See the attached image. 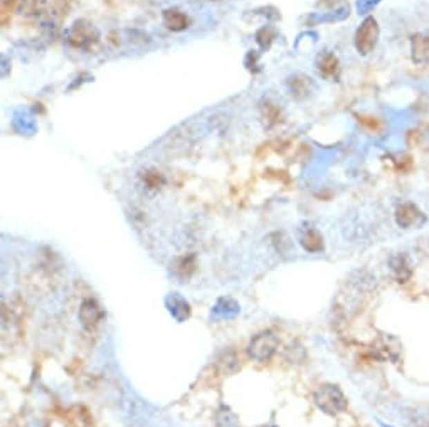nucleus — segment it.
Returning a JSON list of instances; mask_svg holds the SVG:
<instances>
[{
    "label": "nucleus",
    "instance_id": "f257e3e1",
    "mask_svg": "<svg viewBox=\"0 0 429 427\" xmlns=\"http://www.w3.org/2000/svg\"><path fill=\"white\" fill-rule=\"evenodd\" d=\"M315 404L323 414L339 415L347 410V397L342 389L334 383H323L315 392Z\"/></svg>",
    "mask_w": 429,
    "mask_h": 427
},
{
    "label": "nucleus",
    "instance_id": "f03ea898",
    "mask_svg": "<svg viewBox=\"0 0 429 427\" xmlns=\"http://www.w3.org/2000/svg\"><path fill=\"white\" fill-rule=\"evenodd\" d=\"M278 347H280V339L274 335L273 332H261L251 340L249 347H247V353L256 362H268L271 357L276 353Z\"/></svg>",
    "mask_w": 429,
    "mask_h": 427
},
{
    "label": "nucleus",
    "instance_id": "7ed1b4c3",
    "mask_svg": "<svg viewBox=\"0 0 429 427\" xmlns=\"http://www.w3.org/2000/svg\"><path fill=\"white\" fill-rule=\"evenodd\" d=\"M379 24L374 17H367L364 19L361 27L355 32V49L359 50V54L362 56H367V54L372 53L376 49L377 41H379Z\"/></svg>",
    "mask_w": 429,
    "mask_h": 427
},
{
    "label": "nucleus",
    "instance_id": "20e7f679",
    "mask_svg": "<svg viewBox=\"0 0 429 427\" xmlns=\"http://www.w3.org/2000/svg\"><path fill=\"white\" fill-rule=\"evenodd\" d=\"M396 222L401 229H421L428 222V217L412 202H401L396 209Z\"/></svg>",
    "mask_w": 429,
    "mask_h": 427
},
{
    "label": "nucleus",
    "instance_id": "39448f33",
    "mask_svg": "<svg viewBox=\"0 0 429 427\" xmlns=\"http://www.w3.org/2000/svg\"><path fill=\"white\" fill-rule=\"evenodd\" d=\"M98 30L86 21H76L68 32L69 44L79 49H88L98 42Z\"/></svg>",
    "mask_w": 429,
    "mask_h": 427
},
{
    "label": "nucleus",
    "instance_id": "423d86ee",
    "mask_svg": "<svg viewBox=\"0 0 429 427\" xmlns=\"http://www.w3.org/2000/svg\"><path fill=\"white\" fill-rule=\"evenodd\" d=\"M103 316H104V312L102 310V306L98 305V301L88 298V300H84L83 303H81L79 321H81V327H83L84 330H88V332L95 330L99 325V321L103 320Z\"/></svg>",
    "mask_w": 429,
    "mask_h": 427
},
{
    "label": "nucleus",
    "instance_id": "0eeeda50",
    "mask_svg": "<svg viewBox=\"0 0 429 427\" xmlns=\"http://www.w3.org/2000/svg\"><path fill=\"white\" fill-rule=\"evenodd\" d=\"M315 66H316V71H318V75L322 76L323 79H327V81L339 79L340 61L334 53H330V50H323L322 54H318V56H316Z\"/></svg>",
    "mask_w": 429,
    "mask_h": 427
},
{
    "label": "nucleus",
    "instance_id": "6e6552de",
    "mask_svg": "<svg viewBox=\"0 0 429 427\" xmlns=\"http://www.w3.org/2000/svg\"><path fill=\"white\" fill-rule=\"evenodd\" d=\"M411 59L414 64L429 63V29L411 37Z\"/></svg>",
    "mask_w": 429,
    "mask_h": 427
},
{
    "label": "nucleus",
    "instance_id": "1a4fd4ad",
    "mask_svg": "<svg viewBox=\"0 0 429 427\" xmlns=\"http://www.w3.org/2000/svg\"><path fill=\"white\" fill-rule=\"evenodd\" d=\"M390 271L397 283H406L412 274V264L409 256L406 252H397L396 256L390 258Z\"/></svg>",
    "mask_w": 429,
    "mask_h": 427
},
{
    "label": "nucleus",
    "instance_id": "9d476101",
    "mask_svg": "<svg viewBox=\"0 0 429 427\" xmlns=\"http://www.w3.org/2000/svg\"><path fill=\"white\" fill-rule=\"evenodd\" d=\"M288 88L296 99H305L315 91V83H313L312 77L305 75H295L288 79Z\"/></svg>",
    "mask_w": 429,
    "mask_h": 427
},
{
    "label": "nucleus",
    "instance_id": "9b49d317",
    "mask_svg": "<svg viewBox=\"0 0 429 427\" xmlns=\"http://www.w3.org/2000/svg\"><path fill=\"white\" fill-rule=\"evenodd\" d=\"M164 22L170 30H185L189 27V17L184 12H180L179 9H167L164 12Z\"/></svg>",
    "mask_w": 429,
    "mask_h": 427
},
{
    "label": "nucleus",
    "instance_id": "f8f14e48",
    "mask_svg": "<svg viewBox=\"0 0 429 427\" xmlns=\"http://www.w3.org/2000/svg\"><path fill=\"white\" fill-rule=\"evenodd\" d=\"M300 243L301 246H303V249H307L308 252H318L323 249L322 234H320L318 231H315V229H307V231L301 234Z\"/></svg>",
    "mask_w": 429,
    "mask_h": 427
},
{
    "label": "nucleus",
    "instance_id": "ddd939ff",
    "mask_svg": "<svg viewBox=\"0 0 429 427\" xmlns=\"http://www.w3.org/2000/svg\"><path fill=\"white\" fill-rule=\"evenodd\" d=\"M173 273L179 278L187 279L191 278V274L196 271V256H185V258H179L173 263Z\"/></svg>",
    "mask_w": 429,
    "mask_h": 427
},
{
    "label": "nucleus",
    "instance_id": "4468645a",
    "mask_svg": "<svg viewBox=\"0 0 429 427\" xmlns=\"http://www.w3.org/2000/svg\"><path fill=\"white\" fill-rule=\"evenodd\" d=\"M170 300H172V306H170V313L173 314V316L177 318V320H179L180 318V313L179 312H182V314H184V320L185 318H189V314H191V308H189V303L184 300L182 296H179V294L177 293H173L172 296H170Z\"/></svg>",
    "mask_w": 429,
    "mask_h": 427
},
{
    "label": "nucleus",
    "instance_id": "2eb2a0df",
    "mask_svg": "<svg viewBox=\"0 0 429 427\" xmlns=\"http://www.w3.org/2000/svg\"><path fill=\"white\" fill-rule=\"evenodd\" d=\"M276 34H278L276 29H273V27H269V26L263 27L260 32L256 34L258 44H260L261 48H269L271 42L274 41V37H276Z\"/></svg>",
    "mask_w": 429,
    "mask_h": 427
},
{
    "label": "nucleus",
    "instance_id": "dca6fc26",
    "mask_svg": "<svg viewBox=\"0 0 429 427\" xmlns=\"http://www.w3.org/2000/svg\"><path fill=\"white\" fill-rule=\"evenodd\" d=\"M143 182L149 185L150 189H158L162 184H164V177L160 175V172H155V170H150L143 175Z\"/></svg>",
    "mask_w": 429,
    "mask_h": 427
},
{
    "label": "nucleus",
    "instance_id": "f3484780",
    "mask_svg": "<svg viewBox=\"0 0 429 427\" xmlns=\"http://www.w3.org/2000/svg\"><path fill=\"white\" fill-rule=\"evenodd\" d=\"M265 106L266 108H263V111H265V118L268 120V122L276 123L278 120H280V108H278L276 104H271V103H266Z\"/></svg>",
    "mask_w": 429,
    "mask_h": 427
},
{
    "label": "nucleus",
    "instance_id": "a211bd4d",
    "mask_svg": "<svg viewBox=\"0 0 429 427\" xmlns=\"http://www.w3.org/2000/svg\"><path fill=\"white\" fill-rule=\"evenodd\" d=\"M379 2H381V0H359L357 3L359 14H367L369 10H372Z\"/></svg>",
    "mask_w": 429,
    "mask_h": 427
}]
</instances>
